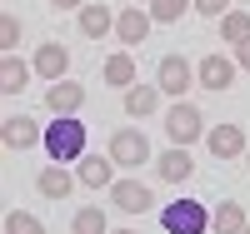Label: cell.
<instances>
[{
    "label": "cell",
    "mask_w": 250,
    "mask_h": 234,
    "mask_svg": "<svg viewBox=\"0 0 250 234\" xmlns=\"http://www.w3.org/2000/svg\"><path fill=\"white\" fill-rule=\"evenodd\" d=\"M205 150L215 160H240L245 155V130L240 125H215V130H205Z\"/></svg>",
    "instance_id": "52a82bcc"
},
{
    "label": "cell",
    "mask_w": 250,
    "mask_h": 234,
    "mask_svg": "<svg viewBox=\"0 0 250 234\" xmlns=\"http://www.w3.org/2000/svg\"><path fill=\"white\" fill-rule=\"evenodd\" d=\"M155 105H160V85H130V90H125V115L130 120L155 115Z\"/></svg>",
    "instance_id": "ac0fdd59"
},
{
    "label": "cell",
    "mask_w": 250,
    "mask_h": 234,
    "mask_svg": "<svg viewBox=\"0 0 250 234\" xmlns=\"http://www.w3.org/2000/svg\"><path fill=\"white\" fill-rule=\"evenodd\" d=\"M75 180L85 184V189H110V184H115V160H110V155H105V160H100V155H85L80 169H75Z\"/></svg>",
    "instance_id": "7c38bea8"
},
{
    "label": "cell",
    "mask_w": 250,
    "mask_h": 234,
    "mask_svg": "<svg viewBox=\"0 0 250 234\" xmlns=\"http://www.w3.org/2000/svg\"><path fill=\"white\" fill-rule=\"evenodd\" d=\"M235 65L250 70V40H240V45H235Z\"/></svg>",
    "instance_id": "4316f807"
},
{
    "label": "cell",
    "mask_w": 250,
    "mask_h": 234,
    "mask_svg": "<svg viewBox=\"0 0 250 234\" xmlns=\"http://www.w3.org/2000/svg\"><path fill=\"white\" fill-rule=\"evenodd\" d=\"M155 85H160L165 95H175V100H180V95L195 85V65H190L185 55H165V60H160V70H155Z\"/></svg>",
    "instance_id": "5b68a950"
},
{
    "label": "cell",
    "mask_w": 250,
    "mask_h": 234,
    "mask_svg": "<svg viewBox=\"0 0 250 234\" xmlns=\"http://www.w3.org/2000/svg\"><path fill=\"white\" fill-rule=\"evenodd\" d=\"M0 140H5V150H30L35 140H45V130H35V120H25V115H10Z\"/></svg>",
    "instance_id": "9a60e30c"
},
{
    "label": "cell",
    "mask_w": 250,
    "mask_h": 234,
    "mask_svg": "<svg viewBox=\"0 0 250 234\" xmlns=\"http://www.w3.org/2000/svg\"><path fill=\"white\" fill-rule=\"evenodd\" d=\"M5 234H45V224L35 215H25V209H10L5 215Z\"/></svg>",
    "instance_id": "cb8c5ba5"
},
{
    "label": "cell",
    "mask_w": 250,
    "mask_h": 234,
    "mask_svg": "<svg viewBox=\"0 0 250 234\" xmlns=\"http://www.w3.org/2000/svg\"><path fill=\"white\" fill-rule=\"evenodd\" d=\"M50 5H55V10H75V15H80V10L90 5V0H50Z\"/></svg>",
    "instance_id": "83f0119b"
},
{
    "label": "cell",
    "mask_w": 250,
    "mask_h": 234,
    "mask_svg": "<svg viewBox=\"0 0 250 234\" xmlns=\"http://www.w3.org/2000/svg\"><path fill=\"white\" fill-rule=\"evenodd\" d=\"M245 169H250V150H245Z\"/></svg>",
    "instance_id": "f546056e"
},
{
    "label": "cell",
    "mask_w": 250,
    "mask_h": 234,
    "mask_svg": "<svg viewBox=\"0 0 250 234\" xmlns=\"http://www.w3.org/2000/svg\"><path fill=\"white\" fill-rule=\"evenodd\" d=\"M165 135H170V144H195V140H205V115L195 105L175 100L170 115H165Z\"/></svg>",
    "instance_id": "3957f363"
},
{
    "label": "cell",
    "mask_w": 250,
    "mask_h": 234,
    "mask_svg": "<svg viewBox=\"0 0 250 234\" xmlns=\"http://www.w3.org/2000/svg\"><path fill=\"white\" fill-rule=\"evenodd\" d=\"M195 10L210 15V20H225V15H230V0H195Z\"/></svg>",
    "instance_id": "484cf974"
},
{
    "label": "cell",
    "mask_w": 250,
    "mask_h": 234,
    "mask_svg": "<svg viewBox=\"0 0 250 234\" xmlns=\"http://www.w3.org/2000/svg\"><path fill=\"white\" fill-rule=\"evenodd\" d=\"M240 234H250V229H240Z\"/></svg>",
    "instance_id": "4dcf8cb0"
},
{
    "label": "cell",
    "mask_w": 250,
    "mask_h": 234,
    "mask_svg": "<svg viewBox=\"0 0 250 234\" xmlns=\"http://www.w3.org/2000/svg\"><path fill=\"white\" fill-rule=\"evenodd\" d=\"M220 40H230V45L250 40V15H245V10H230V15L220 20Z\"/></svg>",
    "instance_id": "603a6c76"
},
{
    "label": "cell",
    "mask_w": 250,
    "mask_h": 234,
    "mask_svg": "<svg viewBox=\"0 0 250 234\" xmlns=\"http://www.w3.org/2000/svg\"><path fill=\"white\" fill-rule=\"evenodd\" d=\"M70 234H110V219H105V209H100V204H85V209H75V219H70Z\"/></svg>",
    "instance_id": "44dd1931"
},
{
    "label": "cell",
    "mask_w": 250,
    "mask_h": 234,
    "mask_svg": "<svg viewBox=\"0 0 250 234\" xmlns=\"http://www.w3.org/2000/svg\"><path fill=\"white\" fill-rule=\"evenodd\" d=\"M185 10H195V0H150V20L155 25H175Z\"/></svg>",
    "instance_id": "7402d4cb"
},
{
    "label": "cell",
    "mask_w": 250,
    "mask_h": 234,
    "mask_svg": "<svg viewBox=\"0 0 250 234\" xmlns=\"http://www.w3.org/2000/svg\"><path fill=\"white\" fill-rule=\"evenodd\" d=\"M35 75H40V80H50V85H55V80H65V75H70V50H65V45H55V40H45V45L35 50Z\"/></svg>",
    "instance_id": "ba28073f"
},
{
    "label": "cell",
    "mask_w": 250,
    "mask_h": 234,
    "mask_svg": "<svg viewBox=\"0 0 250 234\" xmlns=\"http://www.w3.org/2000/svg\"><path fill=\"white\" fill-rule=\"evenodd\" d=\"M110 199H115L120 215H145V209H150V189H145L140 180H115L110 184Z\"/></svg>",
    "instance_id": "30bf717a"
},
{
    "label": "cell",
    "mask_w": 250,
    "mask_h": 234,
    "mask_svg": "<svg viewBox=\"0 0 250 234\" xmlns=\"http://www.w3.org/2000/svg\"><path fill=\"white\" fill-rule=\"evenodd\" d=\"M150 25H155L150 10L130 5V10H120V15H115V40H120V45H140V40L150 35Z\"/></svg>",
    "instance_id": "9c48e42d"
},
{
    "label": "cell",
    "mask_w": 250,
    "mask_h": 234,
    "mask_svg": "<svg viewBox=\"0 0 250 234\" xmlns=\"http://www.w3.org/2000/svg\"><path fill=\"white\" fill-rule=\"evenodd\" d=\"M235 60H225V55H205L200 60V65H195V85H205V90H230V85H235Z\"/></svg>",
    "instance_id": "8992f818"
},
{
    "label": "cell",
    "mask_w": 250,
    "mask_h": 234,
    "mask_svg": "<svg viewBox=\"0 0 250 234\" xmlns=\"http://www.w3.org/2000/svg\"><path fill=\"white\" fill-rule=\"evenodd\" d=\"M15 45H20V20L15 15H0V50L15 55Z\"/></svg>",
    "instance_id": "d4e9b609"
},
{
    "label": "cell",
    "mask_w": 250,
    "mask_h": 234,
    "mask_svg": "<svg viewBox=\"0 0 250 234\" xmlns=\"http://www.w3.org/2000/svg\"><path fill=\"white\" fill-rule=\"evenodd\" d=\"M210 229H215V234H240V229H250V219H245V204H235V199H220V209H210Z\"/></svg>",
    "instance_id": "2e32d148"
},
{
    "label": "cell",
    "mask_w": 250,
    "mask_h": 234,
    "mask_svg": "<svg viewBox=\"0 0 250 234\" xmlns=\"http://www.w3.org/2000/svg\"><path fill=\"white\" fill-rule=\"evenodd\" d=\"M110 160L125 164V169H140L145 160H150V140H145V130H115L110 135Z\"/></svg>",
    "instance_id": "277c9868"
},
{
    "label": "cell",
    "mask_w": 250,
    "mask_h": 234,
    "mask_svg": "<svg viewBox=\"0 0 250 234\" xmlns=\"http://www.w3.org/2000/svg\"><path fill=\"white\" fill-rule=\"evenodd\" d=\"M35 189L45 199H65L70 189H75V175H65V164H50V169H40L35 175Z\"/></svg>",
    "instance_id": "e0dca14e"
},
{
    "label": "cell",
    "mask_w": 250,
    "mask_h": 234,
    "mask_svg": "<svg viewBox=\"0 0 250 234\" xmlns=\"http://www.w3.org/2000/svg\"><path fill=\"white\" fill-rule=\"evenodd\" d=\"M100 75H105V85H115V90H130V85H135V60L125 55V50H115Z\"/></svg>",
    "instance_id": "d6986e66"
},
{
    "label": "cell",
    "mask_w": 250,
    "mask_h": 234,
    "mask_svg": "<svg viewBox=\"0 0 250 234\" xmlns=\"http://www.w3.org/2000/svg\"><path fill=\"white\" fill-rule=\"evenodd\" d=\"M85 140H90V130H85V120H75V115H55L50 125H45V155L55 160V164H65V160H85Z\"/></svg>",
    "instance_id": "6da1fadb"
},
{
    "label": "cell",
    "mask_w": 250,
    "mask_h": 234,
    "mask_svg": "<svg viewBox=\"0 0 250 234\" xmlns=\"http://www.w3.org/2000/svg\"><path fill=\"white\" fill-rule=\"evenodd\" d=\"M25 85H30V65H25V60H15V55H5V60H0V90H5V95H20Z\"/></svg>",
    "instance_id": "ffe728a7"
},
{
    "label": "cell",
    "mask_w": 250,
    "mask_h": 234,
    "mask_svg": "<svg viewBox=\"0 0 250 234\" xmlns=\"http://www.w3.org/2000/svg\"><path fill=\"white\" fill-rule=\"evenodd\" d=\"M110 234H135V229H110Z\"/></svg>",
    "instance_id": "f1b7e54d"
},
{
    "label": "cell",
    "mask_w": 250,
    "mask_h": 234,
    "mask_svg": "<svg viewBox=\"0 0 250 234\" xmlns=\"http://www.w3.org/2000/svg\"><path fill=\"white\" fill-rule=\"evenodd\" d=\"M155 169H160V180L180 184V180H190V175H195V160H190V150H185V144H170V150L155 160Z\"/></svg>",
    "instance_id": "4fadbf2b"
},
{
    "label": "cell",
    "mask_w": 250,
    "mask_h": 234,
    "mask_svg": "<svg viewBox=\"0 0 250 234\" xmlns=\"http://www.w3.org/2000/svg\"><path fill=\"white\" fill-rule=\"evenodd\" d=\"M160 224H165V234H205L210 229V209L200 199H170L160 209Z\"/></svg>",
    "instance_id": "7a4b0ae2"
},
{
    "label": "cell",
    "mask_w": 250,
    "mask_h": 234,
    "mask_svg": "<svg viewBox=\"0 0 250 234\" xmlns=\"http://www.w3.org/2000/svg\"><path fill=\"white\" fill-rule=\"evenodd\" d=\"M75 20H80V35H85V40H105V35H115V15L100 5V0H90V5L80 10Z\"/></svg>",
    "instance_id": "5bb4252c"
},
{
    "label": "cell",
    "mask_w": 250,
    "mask_h": 234,
    "mask_svg": "<svg viewBox=\"0 0 250 234\" xmlns=\"http://www.w3.org/2000/svg\"><path fill=\"white\" fill-rule=\"evenodd\" d=\"M45 105H50L55 115H75L80 105H85V85H80V80H55L50 90H45Z\"/></svg>",
    "instance_id": "8fae6325"
}]
</instances>
